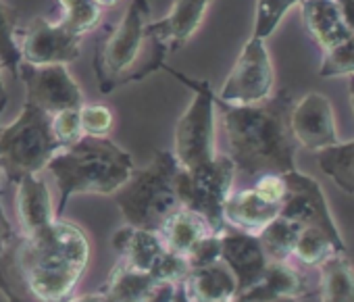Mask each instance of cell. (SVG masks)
Returning a JSON list of instances; mask_svg holds the SVG:
<instances>
[{"instance_id":"1","label":"cell","mask_w":354,"mask_h":302,"mask_svg":"<svg viewBox=\"0 0 354 302\" xmlns=\"http://www.w3.org/2000/svg\"><path fill=\"white\" fill-rule=\"evenodd\" d=\"M90 254L86 232L61 217L42 229L15 234L0 254V292L9 302H67Z\"/></svg>"},{"instance_id":"2","label":"cell","mask_w":354,"mask_h":302,"mask_svg":"<svg viewBox=\"0 0 354 302\" xmlns=\"http://www.w3.org/2000/svg\"><path fill=\"white\" fill-rule=\"evenodd\" d=\"M221 125L230 146V159L244 176L288 173L296 169V138L290 115L294 100L288 90L259 104H227L215 96Z\"/></svg>"},{"instance_id":"3","label":"cell","mask_w":354,"mask_h":302,"mask_svg":"<svg viewBox=\"0 0 354 302\" xmlns=\"http://www.w3.org/2000/svg\"><path fill=\"white\" fill-rule=\"evenodd\" d=\"M148 0H131L119 26L109 28L96 42L94 73L100 94L144 79L165 67L169 55L150 30Z\"/></svg>"},{"instance_id":"4","label":"cell","mask_w":354,"mask_h":302,"mask_svg":"<svg viewBox=\"0 0 354 302\" xmlns=\"http://www.w3.org/2000/svg\"><path fill=\"white\" fill-rule=\"evenodd\" d=\"M59 186L57 217L75 194H102L113 196L133 173L129 153L111 142L106 135H82L69 148H63L53 157L48 167Z\"/></svg>"},{"instance_id":"5","label":"cell","mask_w":354,"mask_h":302,"mask_svg":"<svg viewBox=\"0 0 354 302\" xmlns=\"http://www.w3.org/2000/svg\"><path fill=\"white\" fill-rule=\"evenodd\" d=\"M182 165L169 150H156L146 169H133L131 178L113 194L127 225L156 232L167 217L182 207L175 190V178Z\"/></svg>"},{"instance_id":"6","label":"cell","mask_w":354,"mask_h":302,"mask_svg":"<svg viewBox=\"0 0 354 302\" xmlns=\"http://www.w3.org/2000/svg\"><path fill=\"white\" fill-rule=\"evenodd\" d=\"M59 150L63 148L53 131V115L30 102L11 125L0 129V169L9 182L40 173Z\"/></svg>"},{"instance_id":"7","label":"cell","mask_w":354,"mask_h":302,"mask_svg":"<svg viewBox=\"0 0 354 302\" xmlns=\"http://www.w3.org/2000/svg\"><path fill=\"white\" fill-rule=\"evenodd\" d=\"M194 92V100L175 125L173 155L182 169H196L217 157L215 146V92L209 82L192 79L173 67H162Z\"/></svg>"},{"instance_id":"8","label":"cell","mask_w":354,"mask_h":302,"mask_svg":"<svg viewBox=\"0 0 354 302\" xmlns=\"http://www.w3.org/2000/svg\"><path fill=\"white\" fill-rule=\"evenodd\" d=\"M236 165L230 155H217L211 163L196 169H180L175 190L182 207L203 215L215 234L225 232L223 207L232 194Z\"/></svg>"},{"instance_id":"9","label":"cell","mask_w":354,"mask_h":302,"mask_svg":"<svg viewBox=\"0 0 354 302\" xmlns=\"http://www.w3.org/2000/svg\"><path fill=\"white\" fill-rule=\"evenodd\" d=\"M275 73L263 38H250L234 63L223 88L215 94L227 104H259L273 94Z\"/></svg>"},{"instance_id":"10","label":"cell","mask_w":354,"mask_h":302,"mask_svg":"<svg viewBox=\"0 0 354 302\" xmlns=\"http://www.w3.org/2000/svg\"><path fill=\"white\" fill-rule=\"evenodd\" d=\"M283 180H286V196H283L279 215L296 221L300 227L321 229L325 236L333 240V244L339 250H346V244L329 213V207H327V200L319 182L310 176L300 173L298 169L283 173Z\"/></svg>"},{"instance_id":"11","label":"cell","mask_w":354,"mask_h":302,"mask_svg":"<svg viewBox=\"0 0 354 302\" xmlns=\"http://www.w3.org/2000/svg\"><path fill=\"white\" fill-rule=\"evenodd\" d=\"M26 86V100L48 115L65 108H80L84 104L77 82L69 75L65 65H19V77Z\"/></svg>"},{"instance_id":"12","label":"cell","mask_w":354,"mask_h":302,"mask_svg":"<svg viewBox=\"0 0 354 302\" xmlns=\"http://www.w3.org/2000/svg\"><path fill=\"white\" fill-rule=\"evenodd\" d=\"M82 34L69 30L67 26L53 23L44 17H36L32 26L24 32L21 59L30 65H67L80 57Z\"/></svg>"},{"instance_id":"13","label":"cell","mask_w":354,"mask_h":302,"mask_svg":"<svg viewBox=\"0 0 354 302\" xmlns=\"http://www.w3.org/2000/svg\"><path fill=\"white\" fill-rule=\"evenodd\" d=\"M290 125L296 142L310 153H319L339 142L333 106L329 98L319 92H310L294 102Z\"/></svg>"},{"instance_id":"14","label":"cell","mask_w":354,"mask_h":302,"mask_svg":"<svg viewBox=\"0 0 354 302\" xmlns=\"http://www.w3.org/2000/svg\"><path fill=\"white\" fill-rule=\"evenodd\" d=\"M221 261L234 273L238 292L252 287L263 277L269 265V258L261 246L259 236L246 232L221 234Z\"/></svg>"},{"instance_id":"15","label":"cell","mask_w":354,"mask_h":302,"mask_svg":"<svg viewBox=\"0 0 354 302\" xmlns=\"http://www.w3.org/2000/svg\"><path fill=\"white\" fill-rule=\"evenodd\" d=\"M213 0H175L169 15L150 21L152 34L165 44L167 53H175L188 44L205 21Z\"/></svg>"},{"instance_id":"16","label":"cell","mask_w":354,"mask_h":302,"mask_svg":"<svg viewBox=\"0 0 354 302\" xmlns=\"http://www.w3.org/2000/svg\"><path fill=\"white\" fill-rule=\"evenodd\" d=\"M308 294L306 279L288 263H269L263 277L234 296L236 302H296Z\"/></svg>"},{"instance_id":"17","label":"cell","mask_w":354,"mask_h":302,"mask_svg":"<svg viewBox=\"0 0 354 302\" xmlns=\"http://www.w3.org/2000/svg\"><path fill=\"white\" fill-rule=\"evenodd\" d=\"M302 23L315 44L327 53L342 40H346L352 30L346 26L335 0H302Z\"/></svg>"},{"instance_id":"18","label":"cell","mask_w":354,"mask_h":302,"mask_svg":"<svg viewBox=\"0 0 354 302\" xmlns=\"http://www.w3.org/2000/svg\"><path fill=\"white\" fill-rule=\"evenodd\" d=\"M281 211V202H271L263 198L254 188L230 194L223 207L225 223L234 225L238 232L259 234L265 225H269Z\"/></svg>"},{"instance_id":"19","label":"cell","mask_w":354,"mask_h":302,"mask_svg":"<svg viewBox=\"0 0 354 302\" xmlns=\"http://www.w3.org/2000/svg\"><path fill=\"white\" fill-rule=\"evenodd\" d=\"M113 248L119 252L121 263L136 271L150 273L154 263L160 258V254L167 250L160 236L150 229H140L133 225H125L115 232L113 236Z\"/></svg>"},{"instance_id":"20","label":"cell","mask_w":354,"mask_h":302,"mask_svg":"<svg viewBox=\"0 0 354 302\" xmlns=\"http://www.w3.org/2000/svg\"><path fill=\"white\" fill-rule=\"evenodd\" d=\"M17 184L19 190H17L15 209L24 232H36L53 223L57 215L53 213L50 192L46 182L40 178V173L24 176Z\"/></svg>"},{"instance_id":"21","label":"cell","mask_w":354,"mask_h":302,"mask_svg":"<svg viewBox=\"0 0 354 302\" xmlns=\"http://www.w3.org/2000/svg\"><path fill=\"white\" fill-rule=\"evenodd\" d=\"M184 285L192 302H225L238 292L236 277L223 261L190 269Z\"/></svg>"},{"instance_id":"22","label":"cell","mask_w":354,"mask_h":302,"mask_svg":"<svg viewBox=\"0 0 354 302\" xmlns=\"http://www.w3.org/2000/svg\"><path fill=\"white\" fill-rule=\"evenodd\" d=\"M209 234H215L209 221L196 211H190L186 207H180L175 213H171L162 223V227L158 229V236L167 246V250L177 252L182 256H186Z\"/></svg>"},{"instance_id":"23","label":"cell","mask_w":354,"mask_h":302,"mask_svg":"<svg viewBox=\"0 0 354 302\" xmlns=\"http://www.w3.org/2000/svg\"><path fill=\"white\" fill-rule=\"evenodd\" d=\"M154 283L156 281L152 279L150 273L136 271L125 263H119L111 271L100 292L109 302H148Z\"/></svg>"},{"instance_id":"24","label":"cell","mask_w":354,"mask_h":302,"mask_svg":"<svg viewBox=\"0 0 354 302\" xmlns=\"http://www.w3.org/2000/svg\"><path fill=\"white\" fill-rule=\"evenodd\" d=\"M321 302H354V267L346 252L329 254L321 265Z\"/></svg>"},{"instance_id":"25","label":"cell","mask_w":354,"mask_h":302,"mask_svg":"<svg viewBox=\"0 0 354 302\" xmlns=\"http://www.w3.org/2000/svg\"><path fill=\"white\" fill-rule=\"evenodd\" d=\"M319 169L346 194L354 196V140L337 142L317 153Z\"/></svg>"},{"instance_id":"26","label":"cell","mask_w":354,"mask_h":302,"mask_svg":"<svg viewBox=\"0 0 354 302\" xmlns=\"http://www.w3.org/2000/svg\"><path fill=\"white\" fill-rule=\"evenodd\" d=\"M300 232L302 227L296 221L281 215H277L269 225H265L257 236L269 263H286L294 254Z\"/></svg>"},{"instance_id":"27","label":"cell","mask_w":354,"mask_h":302,"mask_svg":"<svg viewBox=\"0 0 354 302\" xmlns=\"http://www.w3.org/2000/svg\"><path fill=\"white\" fill-rule=\"evenodd\" d=\"M17 11L0 0V67H5L15 79L19 77V65L24 61L17 42Z\"/></svg>"},{"instance_id":"28","label":"cell","mask_w":354,"mask_h":302,"mask_svg":"<svg viewBox=\"0 0 354 302\" xmlns=\"http://www.w3.org/2000/svg\"><path fill=\"white\" fill-rule=\"evenodd\" d=\"M333 252H346V250H339L333 240L329 236H325L321 229H315V227H302L300 236H298V242H296V248H294V254L300 263L304 265H315L319 267L329 254Z\"/></svg>"},{"instance_id":"29","label":"cell","mask_w":354,"mask_h":302,"mask_svg":"<svg viewBox=\"0 0 354 302\" xmlns=\"http://www.w3.org/2000/svg\"><path fill=\"white\" fill-rule=\"evenodd\" d=\"M59 5L63 11L61 23L82 36L100 23L102 9L94 3V0H59Z\"/></svg>"},{"instance_id":"30","label":"cell","mask_w":354,"mask_h":302,"mask_svg":"<svg viewBox=\"0 0 354 302\" xmlns=\"http://www.w3.org/2000/svg\"><path fill=\"white\" fill-rule=\"evenodd\" d=\"M302 0H257V15H254V38L267 40L281 19L296 7Z\"/></svg>"},{"instance_id":"31","label":"cell","mask_w":354,"mask_h":302,"mask_svg":"<svg viewBox=\"0 0 354 302\" xmlns=\"http://www.w3.org/2000/svg\"><path fill=\"white\" fill-rule=\"evenodd\" d=\"M352 73H354V32L325 53L319 69L321 77H339Z\"/></svg>"},{"instance_id":"32","label":"cell","mask_w":354,"mask_h":302,"mask_svg":"<svg viewBox=\"0 0 354 302\" xmlns=\"http://www.w3.org/2000/svg\"><path fill=\"white\" fill-rule=\"evenodd\" d=\"M190 273V265L186 261V256L165 250L160 254V258L154 263V267L150 269V275L154 281H169V283H182L186 281Z\"/></svg>"},{"instance_id":"33","label":"cell","mask_w":354,"mask_h":302,"mask_svg":"<svg viewBox=\"0 0 354 302\" xmlns=\"http://www.w3.org/2000/svg\"><path fill=\"white\" fill-rule=\"evenodd\" d=\"M80 119H82V131L84 135H96L104 138L113 129V113L104 104H82L80 106Z\"/></svg>"},{"instance_id":"34","label":"cell","mask_w":354,"mask_h":302,"mask_svg":"<svg viewBox=\"0 0 354 302\" xmlns=\"http://www.w3.org/2000/svg\"><path fill=\"white\" fill-rule=\"evenodd\" d=\"M53 131L61 148H69L75 144L84 131H82V119H80V108H65L53 115Z\"/></svg>"},{"instance_id":"35","label":"cell","mask_w":354,"mask_h":302,"mask_svg":"<svg viewBox=\"0 0 354 302\" xmlns=\"http://www.w3.org/2000/svg\"><path fill=\"white\" fill-rule=\"evenodd\" d=\"M186 261H188L190 269L205 267V265H211V263L221 261V234H209L207 238H203L186 254Z\"/></svg>"},{"instance_id":"36","label":"cell","mask_w":354,"mask_h":302,"mask_svg":"<svg viewBox=\"0 0 354 302\" xmlns=\"http://www.w3.org/2000/svg\"><path fill=\"white\" fill-rule=\"evenodd\" d=\"M254 190L271 202H283V196H286L283 173H263L259 182L254 184Z\"/></svg>"},{"instance_id":"37","label":"cell","mask_w":354,"mask_h":302,"mask_svg":"<svg viewBox=\"0 0 354 302\" xmlns=\"http://www.w3.org/2000/svg\"><path fill=\"white\" fill-rule=\"evenodd\" d=\"M175 287L177 283H169V281H156L152 287V294L148 298V302H171L175 296Z\"/></svg>"},{"instance_id":"38","label":"cell","mask_w":354,"mask_h":302,"mask_svg":"<svg viewBox=\"0 0 354 302\" xmlns=\"http://www.w3.org/2000/svg\"><path fill=\"white\" fill-rule=\"evenodd\" d=\"M13 236H15V232H13L9 219H7V215L3 211V205H0V254H3L5 246L13 240Z\"/></svg>"},{"instance_id":"39","label":"cell","mask_w":354,"mask_h":302,"mask_svg":"<svg viewBox=\"0 0 354 302\" xmlns=\"http://www.w3.org/2000/svg\"><path fill=\"white\" fill-rule=\"evenodd\" d=\"M346 26L354 32V0H335Z\"/></svg>"},{"instance_id":"40","label":"cell","mask_w":354,"mask_h":302,"mask_svg":"<svg viewBox=\"0 0 354 302\" xmlns=\"http://www.w3.org/2000/svg\"><path fill=\"white\" fill-rule=\"evenodd\" d=\"M67 302H109V300L104 298L102 292H98V294H86V296H77V298L71 296Z\"/></svg>"},{"instance_id":"41","label":"cell","mask_w":354,"mask_h":302,"mask_svg":"<svg viewBox=\"0 0 354 302\" xmlns=\"http://www.w3.org/2000/svg\"><path fill=\"white\" fill-rule=\"evenodd\" d=\"M171 302H192V300H190V296H188V290H186L184 281H182V283H177V287H175V296H173V300H171Z\"/></svg>"},{"instance_id":"42","label":"cell","mask_w":354,"mask_h":302,"mask_svg":"<svg viewBox=\"0 0 354 302\" xmlns=\"http://www.w3.org/2000/svg\"><path fill=\"white\" fill-rule=\"evenodd\" d=\"M7 102H9V96H7V90L3 86V73H0V117H3L5 108H7ZM3 129V127H0Z\"/></svg>"},{"instance_id":"43","label":"cell","mask_w":354,"mask_h":302,"mask_svg":"<svg viewBox=\"0 0 354 302\" xmlns=\"http://www.w3.org/2000/svg\"><path fill=\"white\" fill-rule=\"evenodd\" d=\"M348 96H350V106H352V119H354V73L348 75Z\"/></svg>"},{"instance_id":"44","label":"cell","mask_w":354,"mask_h":302,"mask_svg":"<svg viewBox=\"0 0 354 302\" xmlns=\"http://www.w3.org/2000/svg\"><path fill=\"white\" fill-rule=\"evenodd\" d=\"M94 3L100 7V9H113V7H117L121 0H94Z\"/></svg>"},{"instance_id":"45","label":"cell","mask_w":354,"mask_h":302,"mask_svg":"<svg viewBox=\"0 0 354 302\" xmlns=\"http://www.w3.org/2000/svg\"><path fill=\"white\" fill-rule=\"evenodd\" d=\"M225 302H236V300H234V298H232V300H225Z\"/></svg>"}]
</instances>
